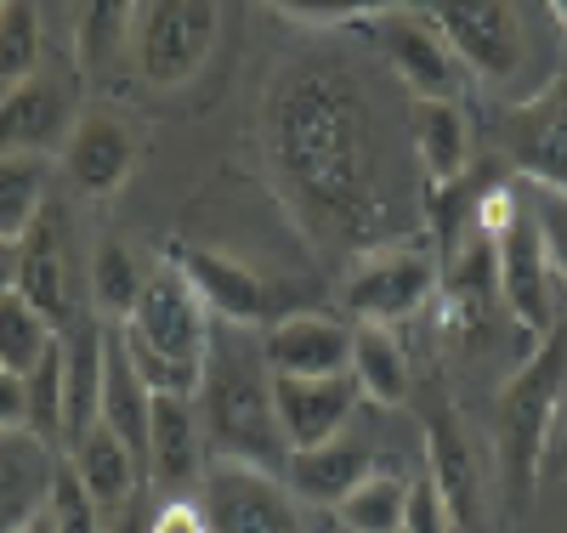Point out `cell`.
<instances>
[{"label": "cell", "instance_id": "cell-1", "mask_svg": "<svg viewBox=\"0 0 567 533\" xmlns=\"http://www.w3.org/2000/svg\"><path fill=\"white\" fill-rule=\"evenodd\" d=\"M267 160L290 211L329 245H374L392 233V165L374 103L341 58H290L267 85Z\"/></svg>", "mask_w": 567, "mask_h": 533}, {"label": "cell", "instance_id": "cell-2", "mask_svg": "<svg viewBox=\"0 0 567 533\" xmlns=\"http://www.w3.org/2000/svg\"><path fill=\"white\" fill-rule=\"evenodd\" d=\"M194 403L221 460H250L267 471L290 460V443L278 431V403H272V369L256 329H233V324L210 329V358Z\"/></svg>", "mask_w": 567, "mask_h": 533}, {"label": "cell", "instance_id": "cell-3", "mask_svg": "<svg viewBox=\"0 0 567 533\" xmlns=\"http://www.w3.org/2000/svg\"><path fill=\"white\" fill-rule=\"evenodd\" d=\"M561 392H567V329L556 324L516 363V375L499 386V403H494V454H499V476H505V500L523 511L534 505V489H539L545 449L556 438V414H561Z\"/></svg>", "mask_w": 567, "mask_h": 533}, {"label": "cell", "instance_id": "cell-4", "mask_svg": "<svg viewBox=\"0 0 567 533\" xmlns=\"http://www.w3.org/2000/svg\"><path fill=\"white\" fill-rule=\"evenodd\" d=\"M199 489H205L199 511H205L210 533H312L307 511H301L307 500H296L290 482L267 465L210 454Z\"/></svg>", "mask_w": 567, "mask_h": 533}, {"label": "cell", "instance_id": "cell-5", "mask_svg": "<svg viewBox=\"0 0 567 533\" xmlns=\"http://www.w3.org/2000/svg\"><path fill=\"white\" fill-rule=\"evenodd\" d=\"M221 34V0H148L136 23V74L154 91L187 85Z\"/></svg>", "mask_w": 567, "mask_h": 533}, {"label": "cell", "instance_id": "cell-6", "mask_svg": "<svg viewBox=\"0 0 567 533\" xmlns=\"http://www.w3.org/2000/svg\"><path fill=\"white\" fill-rule=\"evenodd\" d=\"M432 23L454 45V58L465 74H477L488 85H511L528 63V29L516 0H425Z\"/></svg>", "mask_w": 567, "mask_h": 533}, {"label": "cell", "instance_id": "cell-7", "mask_svg": "<svg viewBox=\"0 0 567 533\" xmlns=\"http://www.w3.org/2000/svg\"><path fill=\"white\" fill-rule=\"evenodd\" d=\"M131 341H142L148 352L171 358V363H187V369H205L210 358V329L216 318L205 312V301L194 296V284L182 278V267H154L148 273V289H142L136 312L120 324Z\"/></svg>", "mask_w": 567, "mask_h": 533}, {"label": "cell", "instance_id": "cell-8", "mask_svg": "<svg viewBox=\"0 0 567 533\" xmlns=\"http://www.w3.org/2000/svg\"><path fill=\"white\" fill-rule=\"evenodd\" d=\"M437 284H443L437 250H403V245L398 250H369L347 278V307H352L358 324L398 329L437 296Z\"/></svg>", "mask_w": 567, "mask_h": 533}, {"label": "cell", "instance_id": "cell-9", "mask_svg": "<svg viewBox=\"0 0 567 533\" xmlns=\"http://www.w3.org/2000/svg\"><path fill=\"white\" fill-rule=\"evenodd\" d=\"M374 29V45L386 52L392 74L409 85L414 103H460V58H454V45L443 40V29L432 23V12L425 7H403V12H381V18H369Z\"/></svg>", "mask_w": 567, "mask_h": 533}, {"label": "cell", "instance_id": "cell-10", "mask_svg": "<svg viewBox=\"0 0 567 533\" xmlns=\"http://www.w3.org/2000/svg\"><path fill=\"white\" fill-rule=\"evenodd\" d=\"M80 125V103H74V80L40 69L23 85L0 91V154H34L52 160L58 148H69V136Z\"/></svg>", "mask_w": 567, "mask_h": 533}, {"label": "cell", "instance_id": "cell-11", "mask_svg": "<svg viewBox=\"0 0 567 533\" xmlns=\"http://www.w3.org/2000/svg\"><path fill=\"white\" fill-rule=\"evenodd\" d=\"M499 142L511 165L528 176V187L567 193V74L534 91L523 109H511L499 125Z\"/></svg>", "mask_w": 567, "mask_h": 533}, {"label": "cell", "instance_id": "cell-12", "mask_svg": "<svg viewBox=\"0 0 567 533\" xmlns=\"http://www.w3.org/2000/svg\"><path fill=\"white\" fill-rule=\"evenodd\" d=\"M494 262H499V301L516 318V329L539 347L556 329V307H550V262L539 250V227L528 211H516V222L494 238Z\"/></svg>", "mask_w": 567, "mask_h": 533}, {"label": "cell", "instance_id": "cell-13", "mask_svg": "<svg viewBox=\"0 0 567 533\" xmlns=\"http://www.w3.org/2000/svg\"><path fill=\"white\" fill-rule=\"evenodd\" d=\"M18 296L58 335L80 318L74 273H69V211L63 205H45L40 222L23 233V245H18Z\"/></svg>", "mask_w": 567, "mask_h": 533}, {"label": "cell", "instance_id": "cell-14", "mask_svg": "<svg viewBox=\"0 0 567 533\" xmlns=\"http://www.w3.org/2000/svg\"><path fill=\"white\" fill-rule=\"evenodd\" d=\"M136 165V131L120 109H85L69 148H63V171H69V187L80 199H114L125 187Z\"/></svg>", "mask_w": 567, "mask_h": 533}, {"label": "cell", "instance_id": "cell-15", "mask_svg": "<svg viewBox=\"0 0 567 533\" xmlns=\"http://www.w3.org/2000/svg\"><path fill=\"white\" fill-rule=\"evenodd\" d=\"M425 476L443 494L454 527L483 522V460H477V443H471L465 420L449 403H437L425 414Z\"/></svg>", "mask_w": 567, "mask_h": 533}, {"label": "cell", "instance_id": "cell-16", "mask_svg": "<svg viewBox=\"0 0 567 533\" xmlns=\"http://www.w3.org/2000/svg\"><path fill=\"white\" fill-rule=\"evenodd\" d=\"M176 267L194 284V296L205 301V312L216 324H233V329H267L272 324V289L256 267L233 262L221 250H176Z\"/></svg>", "mask_w": 567, "mask_h": 533}, {"label": "cell", "instance_id": "cell-17", "mask_svg": "<svg viewBox=\"0 0 567 533\" xmlns=\"http://www.w3.org/2000/svg\"><path fill=\"white\" fill-rule=\"evenodd\" d=\"M272 403H278V431L296 449H318L329 438H341V426L352 420L358 403V380L352 375H318V380H296V375H272Z\"/></svg>", "mask_w": 567, "mask_h": 533}, {"label": "cell", "instance_id": "cell-18", "mask_svg": "<svg viewBox=\"0 0 567 533\" xmlns=\"http://www.w3.org/2000/svg\"><path fill=\"white\" fill-rule=\"evenodd\" d=\"M261 352H267L272 375H296V380L347 375L352 329L341 318H323V312H284L261 329Z\"/></svg>", "mask_w": 567, "mask_h": 533}, {"label": "cell", "instance_id": "cell-19", "mask_svg": "<svg viewBox=\"0 0 567 533\" xmlns=\"http://www.w3.org/2000/svg\"><path fill=\"white\" fill-rule=\"evenodd\" d=\"M58 460V443H45L40 431H0V533H29V522L45 516Z\"/></svg>", "mask_w": 567, "mask_h": 533}, {"label": "cell", "instance_id": "cell-20", "mask_svg": "<svg viewBox=\"0 0 567 533\" xmlns=\"http://www.w3.org/2000/svg\"><path fill=\"white\" fill-rule=\"evenodd\" d=\"M443 329L454 341L483 335L488 312L499 307V262H494V238L471 233L454 256H443Z\"/></svg>", "mask_w": 567, "mask_h": 533}, {"label": "cell", "instance_id": "cell-21", "mask_svg": "<svg viewBox=\"0 0 567 533\" xmlns=\"http://www.w3.org/2000/svg\"><path fill=\"white\" fill-rule=\"evenodd\" d=\"M103 358H109V324L103 318H74L63 329V449H74L91 426L103 420Z\"/></svg>", "mask_w": 567, "mask_h": 533}, {"label": "cell", "instance_id": "cell-22", "mask_svg": "<svg viewBox=\"0 0 567 533\" xmlns=\"http://www.w3.org/2000/svg\"><path fill=\"white\" fill-rule=\"evenodd\" d=\"M374 471H381V454L369 443H352V438H329L318 449H296L284 460V482H290L296 500H307V505H341Z\"/></svg>", "mask_w": 567, "mask_h": 533}, {"label": "cell", "instance_id": "cell-23", "mask_svg": "<svg viewBox=\"0 0 567 533\" xmlns=\"http://www.w3.org/2000/svg\"><path fill=\"white\" fill-rule=\"evenodd\" d=\"M148 420H154V392L142 386V375L131 369V358H125V335H120V324L109 329V358H103V420L97 426H109L114 438L148 465Z\"/></svg>", "mask_w": 567, "mask_h": 533}, {"label": "cell", "instance_id": "cell-24", "mask_svg": "<svg viewBox=\"0 0 567 533\" xmlns=\"http://www.w3.org/2000/svg\"><path fill=\"white\" fill-rule=\"evenodd\" d=\"M205 460V420L194 398H154V420H148V471L154 482L176 489V482L199 476Z\"/></svg>", "mask_w": 567, "mask_h": 533}, {"label": "cell", "instance_id": "cell-25", "mask_svg": "<svg viewBox=\"0 0 567 533\" xmlns=\"http://www.w3.org/2000/svg\"><path fill=\"white\" fill-rule=\"evenodd\" d=\"M69 460H74V471H80V482L91 489V500L103 505V516H114V511H125L131 500H136V482H142V460L114 438L109 426H91L85 438L74 443V449H63Z\"/></svg>", "mask_w": 567, "mask_h": 533}, {"label": "cell", "instance_id": "cell-26", "mask_svg": "<svg viewBox=\"0 0 567 533\" xmlns=\"http://www.w3.org/2000/svg\"><path fill=\"white\" fill-rule=\"evenodd\" d=\"M409 136L425 182H460L471 171V125L460 103H409Z\"/></svg>", "mask_w": 567, "mask_h": 533}, {"label": "cell", "instance_id": "cell-27", "mask_svg": "<svg viewBox=\"0 0 567 533\" xmlns=\"http://www.w3.org/2000/svg\"><path fill=\"white\" fill-rule=\"evenodd\" d=\"M347 375L358 380V392L381 409H398L409 398V358H403V341L398 329H381V324H358L352 329V363Z\"/></svg>", "mask_w": 567, "mask_h": 533}, {"label": "cell", "instance_id": "cell-28", "mask_svg": "<svg viewBox=\"0 0 567 533\" xmlns=\"http://www.w3.org/2000/svg\"><path fill=\"white\" fill-rule=\"evenodd\" d=\"M136 45V0H74V69L103 74Z\"/></svg>", "mask_w": 567, "mask_h": 533}, {"label": "cell", "instance_id": "cell-29", "mask_svg": "<svg viewBox=\"0 0 567 533\" xmlns=\"http://www.w3.org/2000/svg\"><path fill=\"white\" fill-rule=\"evenodd\" d=\"M142 289H148L142 256L125 245V238H97V250H91V307H97V318L125 324L142 301Z\"/></svg>", "mask_w": 567, "mask_h": 533}, {"label": "cell", "instance_id": "cell-30", "mask_svg": "<svg viewBox=\"0 0 567 533\" xmlns=\"http://www.w3.org/2000/svg\"><path fill=\"white\" fill-rule=\"evenodd\" d=\"M52 205V171L34 154H0V238H23Z\"/></svg>", "mask_w": 567, "mask_h": 533}, {"label": "cell", "instance_id": "cell-31", "mask_svg": "<svg viewBox=\"0 0 567 533\" xmlns=\"http://www.w3.org/2000/svg\"><path fill=\"white\" fill-rule=\"evenodd\" d=\"M341 522L352 527V533H403V511H409V476H398V471H374L363 489H352L341 505Z\"/></svg>", "mask_w": 567, "mask_h": 533}, {"label": "cell", "instance_id": "cell-32", "mask_svg": "<svg viewBox=\"0 0 567 533\" xmlns=\"http://www.w3.org/2000/svg\"><path fill=\"white\" fill-rule=\"evenodd\" d=\"M52 347H58V329L45 324L18 296V289H12V296H0V369H7V375H29Z\"/></svg>", "mask_w": 567, "mask_h": 533}, {"label": "cell", "instance_id": "cell-33", "mask_svg": "<svg viewBox=\"0 0 567 533\" xmlns=\"http://www.w3.org/2000/svg\"><path fill=\"white\" fill-rule=\"evenodd\" d=\"M29 74H40V12L34 0H12L0 12V91L23 85Z\"/></svg>", "mask_w": 567, "mask_h": 533}, {"label": "cell", "instance_id": "cell-34", "mask_svg": "<svg viewBox=\"0 0 567 533\" xmlns=\"http://www.w3.org/2000/svg\"><path fill=\"white\" fill-rule=\"evenodd\" d=\"M23 392H29V431H40L45 443L63 449V414H69V398H63V335H58V347L23 375Z\"/></svg>", "mask_w": 567, "mask_h": 533}, {"label": "cell", "instance_id": "cell-35", "mask_svg": "<svg viewBox=\"0 0 567 533\" xmlns=\"http://www.w3.org/2000/svg\"><path fill=\"white\" fill-rule=\"evenodd\" d=\"M45 522H52L58 533H103V505L91 500V489L80 482V471H74L69 454L58 460L52 500H45Z\"/></svg>", "mask_w": 567, "mask_h": 533}, {"label": "cell", "instance_id": "cell-36", "mask_svg": "<svg viewBox=\"0 0 567 533\" xmlns=\"http://www.w3.org/2000/svg\"><path fill=\"white\" fill-rule=\"evenodd\" d=\"M267 7L284 12L290 23H307V29H336V23H369L381 12L425 7V0H267Z\"/></svg>", "mask_w": 567, "mask_h": 533}, {"label": "cell", "instance_id": "cell-37", "mask_svg": "<svg viewBox=\"0 0 567 533\" xmlns=\"http://www.w3.org/2000/svg\"><path fill=\"white\" fill-rule=\"evenodd\" d=\"M534 227H539V250L550 262V278L567 284V193H550V187H534Z\"/></svg>", "mask_w": 567, "mask_h": 533}, {"label": "cell", "instance_id": "cell-38", "mask_svg": "<svg viewBox=\"0 0 567 533\" xmlns=\"http://www.w3.org/2000/svg\"><path fill=\"white\" fill-rule=\"evenodd\" d=\"M403 533H454V516H449L443 494L432 489V476L409 482V511H403Z\"/></svg>", "mask_w": 567, "mask_h": 533}, {"label": "cell", "instance_id": "cell-39", "mask_svg": "<svg viewBox=\"0 0 567 533\" xmlns=\"http://www.w3.org/2000/svg\"><path fill=\"white\" fill-rule=\"evenodd\" d=\"M148 533H210V522H205V511L194 500H171V505H159Z\"/></svg>", "mask_w": 567, "mask_h": 533}, {"label": "cell", "instance_id": "cell-40", "mask_svg": "<svg viewBox=\"0 0 567 533\" xmlns=\"http://www.w3.org/2000/svg\"><path fill=\"white\" fill-rule=\"evenodd\" d=\"M29 426V392H23V375L0 369V431H18Z\"/></svg>", "mask_w": 567, "mask_h": 533}, {"label": "cell", "instance_id": "cell-41", "mask_svg": "<svg viewBox=\"0 0 567 533\" xmlns=\"http://www.w3.org/2000/svg\"><path fill=\"white\" fill-rule=\"evenodd\" d=\"M561 482L567 476V426H556V438H550V449H545V471H539V482Z\"/></svg>", "mask_w": 567, "mask_h": 533}, {"label": "cell", "instance_id": "cell-42", "mask_svg": "<svg viewBox=\"0 0 567 533\" xmlns=\"http://www.w3.org/2000/svg\"><path fill=\"white\" fill-rule=\"evenodd\" d=\"M18 245H23V238H0V296H12V289H18Z\"/></svg>", "mask_w": 567, "mask_h": 533}, {"label": "cell", "instance_id": "cell-43", "mask_svg": "<svg viewBox=\"0 0 567 533\" xmlns=\"http://www.w3.org/2000/svg\"><path fill=\"white\" fill-rule=\"evenodd\" d=\"M148 522L154 516H142V505L131 500L125 511H114V522H103V533H148Z\"/></svg>", "mask_w": 567, "mask_h": 533}, {"label": "cell", "instance_id": "cell-44", "mask_svg": "<svg viewBox=\"0 0 567 533\" xmlns=\"http://www.w3.org/2000/svg\"><path fill=\"white\" fill-rule=\"evenodd\" d=\"M545 7H550V18H556V23L567 29V0H545Z\"/></svg>", "mask_w": 567, "mask_h": 533}, {"label": "cell", "instance_id": "cell-45", "mask_svg": "<svg viewBox=\"0 0 567 533\" xmlns=\"http://www.w3.org/2000/svg\"><path fill=\"white\" fill-rule=\"evenodd\" d=\"M29 533H58V527H52V522H45V516H40V522H29Z\"/></svg>", "mask_w": 567, "mask_h": 533}, {"label": "cell", "instance_id": "cell-46", "mask_svg": "<svg viewBox=\"0 0 567 533\" xmlns=\"http://www.w3.org/2000/svg\"><path fill=\"white\" fill-rule=\"evenodd\" d=\"M7 7H12V0H0V12H7Z\"/></svg>", "mask_w": 567, "mask_h": 533}]
</instances>
